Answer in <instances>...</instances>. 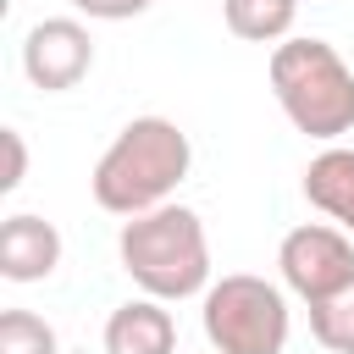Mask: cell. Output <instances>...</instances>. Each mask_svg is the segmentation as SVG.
I'll return each mask as SVG.
<instances>
[{
    "label": "cell",
    "instance_id": "8fae6325",
    "mask_svg": "<svg viewBox=\"0 0 354 354\" xmlns=\"http://www.w3.org/2000/svg\"><path fill=\"white\" fill-rule=\"evenodd\" d=\"M310 337L332 354H354V282L321 304H310Z\"/></svg>",
    "mask_w": 354,
    "mask_h": 354
},
{
    "label": "cell",
    "instance_id": "8992f818",
    "mask_svg": "<svg viewBox=\"0 0 354 354\" xmlns=\"http://www.w3.org/2000/svg\"><path fill=\"white\" fill-rule=\"evenodd\" d=\"M94 66V39L77 17H44L28 28L22 39V72L33 88L44 94H61V88H77Z\"/></svg>",
    "mask_w": 354,
    "mask_h": 354
},
{
    "label": "cell",
    "instance_id": "7c38bea8",
    "mask_svg": "<svg viewBox=\"0 0 354 354\" xmlns=\"http://www.w3.org/2000/svg\"><path fill=\"white\" fill-rule=\"evenodd\" d=\"M0 354H61L55 326L33 310H6L0 315Z\"/></svg>",
    "mask_w": 354,
    "mask_h": 354
},
{
    "label": "cell",
    "instance_id": "6da1fadb",
    "mask_svg": "<svg viewBox=\"0 0 354 354\" xmlns=\"http://www.w3.org/2000/svg\"><path fill=\"white\" fill-rule=\"evenodd\" d=\"M188 166H194V144L171 116H133L100 155L88 188H94L100 210L138 216V210L166 205L177 194V183L188 177Z\"/></svg>",
    "mask_w": 354,
    "mask_h": 354
},
{
    "label": "cell",
    "instance_id": "277c9868",
    "mask_svg": "<svg viewBox=\"0 0 354 354\" xmlns=\"http://www.w3.org/2000/svg\"><path fill=\"white\" fill-rule=\"evenodd\" d=\"M205 337L216 354H282L288 348V299L277 282L232 271L205 288Z\"/></svg>",
    "mask_w": 354,
    "mask_h": 354
},
{
    "label": "cell",
    "instance_id": "3957f363",
    "mask_svg": "<svg viewBox=\"0 0 354 354\" xmlns=\"http://www.w3.org/2000/svg\"><path fill=\"white\" fill-rule=\"evenodd\" d=\"M266 72L282 116L299 133L321 144H337L343 133H354V72L326 39H282Z\"/></svg>",
    "mask_w": 354,
    "mask_h": 354
},
{
    "label": "cell",
    "instance_id": "52a82bcc",
    "mask_svg": "<svg viewBox=\"0 0 354 354\" xmlns=\"http://www.w3.org/2000/svg\"><path fill=\"white\" fill-rule=\"evenodd\" d=\"M55 266H61V232H55V221L28 216V210L6 216V227H0V277L6 282H44Z\"/></svg>",
    "mask_w": 354,
    "mask_h": 354
},
{
    "label": "cell",
    "instance_id": "9c48e42d",
    "mask_svg": "<svg viewBox=\"0 0 354 354\" xmlns=\"http://www.w3.org/2000/svg\"><path fill=\"white\" fill-rule=\"evenodd\" d=\"M304 199L332 216L343 232H354V149L326 144L310 166H304Z\"/></svg>",
    "mask_w": 354,
    "mask_h": 354
},
{
    "label": "cell",
    "instance_id": "4fadbf2b",
    "mask_svg": "<svg viewBox=\"0 0 354 354\" xmlns=\"http://www.w3.org/2000/svg\"><path fill=\"white\" fill-rule=\"evenodd\" d=\"M83 17H94V22H127V17H138V11H149L155 0H72Z\"/></svg>",
    "mask_w": 354,
    "mask_h": 354
},
{
    "label": "cell",
    "instance_id": "5b68a950",
    "mask_svg": "<svg viewBox=\"0 0 354 354\" xmlns=\"http://www.w3.org/2000/svg\"><path fill=\"white\" fill-rule=\"evenodd\" d=\"M277 271L282 282L304 299V304H321L332 293H343L354 282V238L343 227H326V221H304L282 238L277 249Z\"/></svg>",
    "mask_w": 354,
    "mask_h": 354
},
{
    "label": "cell",
    "instance_id": "7a4b0ae2",
    "mask_svg": "<svg viewBox=\"0 0 354 354\" xmlns=\"http://www.w3.org/2000/svg\"><path fill=\"white\" fill-rule=\"evenodd\" d=\"M116 254H122V271L149 293V299H194L210 288V238H205V221L199 210L188 205H155V210H138L122 221L116 232Z\"/></svg>",
    "mask_w": 354,
    "mask_h": 354
},
{
    "label": "cell",
    "instance_id": "ba28073f",
    "mask_svg": "<svg viewBox=\"0 0 354 354\" xmlns=\"http://www.w3.org/2000/svg\"><path fill=\"white\" fill-rule=\"evenodd\" d=\"M105 354H177V321L166 299H127L105 321Z\"/></svg>",
    "mask_w": 354,
    "mask_h": 354
},
{
    "label": "cell",
    "instance_id": "5bb4252c",
    "mask_svg": "<svg viewBox=\"0 0 354 354\" xmlns=\"http://www.w3.org/2000/svg\"><path fill=\"white\" fill-rule=\"evenodd\" d=\"M0 144H6V177H0V188L11 194V188H22V177H28V144H22L17 127H6Z\"/></svg>",
    "mask_w": 354,
    "mask_h": 354
},
{
    "label": "cell",
    "instance_id": "30bf717a",
    "mask_svg": "<svg viewBox=\"0 0 354 354\" xmlns=\"http://www.w3.org/2000/svg\"><path fill=\"white\" fill-rule=\"evenodd\" d=\"M221 17L249 44H282L299 22V0H221Z\"/></svg>",
    "mask_w": 354,
    "mask_h": 354
}]
</instances>
